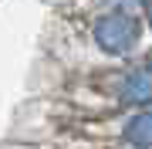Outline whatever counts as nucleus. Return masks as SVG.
I'll list each match as a JSON object with an SVG mask.
<instances>
[{"label": "nucleus", "instance_id": "obj_1", "mask_svg": "<svg viewBox=\"0 0 152 149\" xmlns=\"http://www.w3.org/2000/svg\"><path fill=\"white\" fill-rule=\"evenodd\" d=\"M95 41L105 54H129L139 41V21L132 14H105L102 21L95 24Z\"/></svg>", "mask_w": 152, "mask_h": 149}, {"label": "nucleus", "instance_id": "obj_2", "mask_svg": "<svg viewBox=\"0 0 152 149\" xmlns=\"http://www.w3.org/2000/svg\"><path fill=\"white\" fill-rule=\"evenodd\" d=\"M122 98L132 105L152 102V65H135L122 75Z\"/></svg>", "mask_w": 152, "mask_h": 149}, {"label": "nucleus", "instance_id": "obj_3", "mask_svg": "<svg viewBox=\"0 0 152 149\" xmlns=\"http://www.w3.org/2000/svg\"><path fill=\"white\" fill-rule=\"evenodd\" d=\"M125 139L139 149H152V112H139L125 126Z\"/></svg>", "mask_w": 152, "mask_h": 149}, {"label": "nucleus", "instance_id": "obj_4", "mask_svg": "<svg viewBox=\"0 0 152 149\" xmlns=\"http://www.w3.org/2000/svg\"><path fill=\"white\" fill-rule=\"evenodd\" d=\"M145 10H149V21H152V0H145Z\"/></svg>", "mask_w": 152, "mask_h": 149}]
</instances>
